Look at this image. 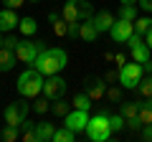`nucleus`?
Listing matches in <instances>:
<instances>
[{
	"mask_svg": "<svg viewBox=\"0 0 152 142\" xmlns=\"http://www.w3.org/2000/svg\"><path fill=\"white\" fill-rule=\"evenodd\" d=\"M66 64H69V56L64 48H43L33 61V69H38L43 76H53L61 69H66Z\"/></svg>",
	"mask_w": 152,
	"mask_h": 142,
	"instance_id": "1",
	"label": "nucleus"
},
{
	"mask_svg": "<svg viewBox=\"0 0 152 142\" xmlns=\"http://www.w3.org/2000/svg\"><path fill=\"white\" fill-rule=\"evenodd\" d=\"M43 84H46V79H43V74L38 69H26L18 76V91L23 94L26 99H31V97H38V94H43Z\"/></svg>",
	"mask_w": 152,
	"mask_h": 142,
	"instance_id": "2",
	"label": "nucleus"
},
{
	"mask_svg": "<svg viewBox=\"0 0 152 142\" xmlns=\"http://www.w3.org/2000/svg\"><path fill=\"white\" fill-rule=\"evenodd\" d=\"M86 137L91 142H107L112 137V124H109V114L99 112L96 117H89L86 124Z\"/></svg>",
	"mask_w": 152,
	"mask_h": 142,
	"instance_id": "3",
	"label": "nucleus"
},
{
	"mask_svg": "<svg viewBox=\"0 0 152 142\" xmlns=\"http://www.w3.org/2000/svg\"><path fill=\"white\" fill-rule=\"evenodd\" d=\"M142 74H145V69H142V64H124L119 66V86L122 89H137L142 81Z\"/></svg>",
	"mask_w": 152,
	"mask_h": 142,
	"instance_id": "4",
	"label": "nucleus"
},
{
	"mask_svg": "<svg viewBox=\"0 0 152 142\" xmlns=\"http://www.w3.org/2000/svg\"><path fill=\"white\" fill-rule=\"evenodd\" d=\"M43 48L46 46L38 43V41H26L23 38V41H18V46H15V56H18V61H23V64H33Z\"/></svg>",
	"mask_w": 152,
	"mask_h": 142,
	"instance_id": "5",
	"label": "nucleus"
},
{
	"mask_svg": "<svg viewBox=\"0 0 152 142\" xmlns=\"http://www.w3.org/2000/svg\"><path fill=\"white\" fill-rule=\"evenodd\" d=\"M28 112H31V104L23 102H13L5 107V124H13V127H20L23 119H28Z\"/></svg>",
	"mask_w": 152,
	"mask_h": 142,
	"instance_id": "6",
	"label": "nucleus"
},
{
	"mask_svg": "<svg viewBox=\"0 0 152 142\" xmlns=\"http://www.w3.org/2000/svg\"><path fill=\"white\" fill-rule=\"evenodd\" d=\"M109 33H112V38L117 41V43H127V38L134 33V23L119 18V20H114V26L109 28Z\"/></svg>",
	"mask_w": 152,
	"mask_h": 142,
	"instance_id": "7",
	"label": "nucleus"
},
{
	"mask_svg": "<svg viewBox=\"0 0 152 142\" xmlns=\"http://www.w3.org/2000/svg\"><path fill=\"white\" fill-rule=\"evenodd\" d=\"M66 91V81L61 76H46V84H43V94H46V99H58L61 94Z\"/></svg>",
	"mask_w": 152,
	"mask_h": 142,
	"instance_id": "8",
	"label": "nucleus"
},
{
	"mask_svg": "<svg viewBox=\"0 0 152 142\" xmlns=\"http://www.w3.org/2000/svg\"><path fill=\"white\" fill-rule=\"evenodd\" d=\"M66 124H69L71 130H76V132L86 130V124H89V112H86V109H74V112H69V114H66Z\"/></svg>",
	"mask_w": 152,
	"mask_h": 142,
	"instance_id": "9",
	"label": "nucleus"
},
{
	"mask_svg": "<svg viewBox=\"0 0 152 142\" xmlns=\"http://www.w3.org/2000/svg\"><path fill=\"white\" fill-rule=\"evenodd\" d=\"M84 84H86V94L91 97V102L107 97V79H86Z\"/></svg>",
	"mask_w": 152,
	"mask_h": 142,
	"instance_id": "10",
	"label": "nucleus"
},
{
	"mask_svg": "<svg viewBox=\"0 0 152 142\" xmlns=\"http://www.w3.org/2000/svg\"><path fill=\"white\" fill-rule=\"evenodd\" d=\"M20 23V18L15 15L13 8H5V10H0V33H8Z\"/></svg>",
	"mask_w": 152,
	"mask_h": 142,
	"instance_id": "11",
	"label": "nucleus"
},
{
	"mask_svg": "<svg viewBox=\"0 0 152 142\" xmlns=\"http://www.w3.org/2000/svg\"><path fill=\"white\" fill-rule=\"evenodd\" d=\"M56 124L51 122H36V142H53Z\"/></svg>",
	"mask_w": 152,
	"mask_h": 142,
	"instance_id": "12",
	"label": "nucleus"
},
{
	"mask_svg": "<svg viewBox=\"0 0 152 142\" xmlns=\"http://www.w3.org/2000/svg\"><path fill=\"white\" fill-rule=\"evenodd\" d=\"M15 61H18V56H15L13 48H8V46L0 48V71H10L15 66Z\"/></svg>",
	"mask_w": 152,
	"mask_h": 142,
	"instance_id": "13",
	"label": "nucleus"
},
{
	"mask_svg": "<svg viewBox=\"0 0 152 142\" xmlns=\"http://www.w3.org/2000/svg\"><path fill=\"white\" fill-rule=\"evenodd\" d=\"M96 36H99V31H96V26H94L91 18H89V20H81V26H79V38H84L86 43H91Z\"/></svg>",
	"mask_w": 152,
	"mask_h": 142,
	"instance_id": "14",
	"label": "nucleus"
},
{
	"mask_svg": "<svg viewBox=\"0 0 152 142\" xmlns=\"http://www.w3.org/2000/svg\"><path fill=\"white\" fill-rule=\"evenodd\" d=\"M91 20H94V26H96V31H99V33H104V31H109V28L114 26V18H112V13H107V10H102V13H96V15H94Z\"/></svg>",
	"mask_w": 152,
	"mask_h": 142,
	"instance_id": "15",
	"label": "nucleus"
},
{
	"mask_svg": "<svg viewBox=\"0 0 152 142\" xmlns=\"http://www.w3.org/2000/svg\"><path fill=\"white\" fill-rule=\"evenodd\" d=\"M129 51H132V59H134L137 64H145V61H150V51H152V48H150V46L145 43V41H142V43L132 46Z\"/></svg>",
	"mask_w": 152,
	"mask_h": 142,
	"instance_id": "16",
	"label": "nucleus"
},
{
	"mask_svg": "<svg viewBox=\"0 0 152 142\" xmlns=\"http://www.w3.org/2000/svg\"><path fill=\"white\" fill-rule=\"evenodd\" d=\"M140 102H119V114L124 117V119H129V117H137L140 114Z\"/></svg>",
	"mask_w": 152,
	"mask_h": 142,
	"instance_id": "17",
	"label": "nucleus"
},
{
	"mask_svg": "<svg viewBox=\"0 0 152 142\" xmlns=\"http://www.w3.org/2000/svg\"><path fill=\"white\" fill-rule=\"evenodd\" d=\"M61 18H64V20H69V23L79 20V8H76V0H66L64 10H61Z\"/></svg>",
	"mask_w": 152,
	"mask_h": 142,
	"instance_id": "18",
	"label": "nucleus"
},
{
	"mask_svg": "<svg viewBox=\"0 0 152 142\" xmlns=\"http://www.w3.org/2000/svg\"><path fill=\"white\" fill-rule=\"evenodd\" d=\"M147 31H152V15H150V13H145L142 18H137V20H134V33L147 36Z\"/></svg>",
	"mask_w": 152,
	"mask_h": 142,
	"instance_id": "19",
	"label": "nucleus"
},
{
	"mask_svg": "<svg viewBox=\"0 0 152 142\" xmlns=\"http://www.w3.org/2000/svg\"><path fill=\"white\" fill-rule=\"evenodd\" d=\"M74 140H76V130H71L69 124L56 130V135H53V142H74Z\"/></svg>",
	"mask_w": 152,
	"mask_h": 142,
	"instance_id": "20",
	"label": "nucleus"
},
{
	"mask_svg": "<svg viewBox=\"0 0 152 142\" xmlns=\"http://www.w3.org/2000/svg\"><path fill=\"white\" fill-rule=\"evenodd\" d=\"M20 137H23L26 142H36V124L28 122V119H23V122H20Z\"/></svg>",
	"mask_w": 152,
	"mask_h": 142,
	"instance_id": "21",
	"label": "nucleus"
},
{
	"mask_svg": "<svg viewBox=\"0 0 152 142\" xmlns=\"http://www.w3.org/2000/svg\"><path fill=\"white\" fill-rule=\"evenodd\" d=\"M18 28H20V33H23V36H33V33L38 31V23H36V18H20Z\"/></svg>",
	"mask_w": 152,
	"mask_h": 142,
	"instance_id": "22",
	"label": "nucleus"
},
{
	"mask_svg": "<svg viewBox=\"0 0 152 142\" xmlns=\"http://www.w3.org/2000/svg\"><path fill=\"white\" fill-rule=\"evenodd\" d=\"M76 8H79V20H89V18H94L91 3H86V0H76Z\"/></svg>",
	"mask_w": 152,
	"mask_h": 142,
	"instance_id": "23",
	"label": "nucleus"
},
{
	"mask_svg": "<svg viewBox=\"0 0 152 142\" xmlns=\"http://www.w3.org/2000/svg\"><path fill=\"white\" fill-rule=\"evenodd\" d=\"M71 104H74V109H86V112H89V107H91V97H89L86 91H79Z\"/></svg>",
	"mask_w": 152,
	"mask_h": 142,
	"instance_id": "24",
	"label": "nucleus"
},
{
	"mask_svg": "<svg viewBox=\"0 0 152 142\" xmlns=\"http://www.w3.org/2000/svg\"><path fill=\"white\" fill-rule=\"evenodd\" d=\"M119 18H124V20H137V5H132V3H122L119 8Z\"/></svg>",
	"mask_w": 152,
	"mask_h": 142,
	"instance_id": "25",
	"label": "nucleus"
},
{
	"mask_svg": "<svg viewBox=\"0 0 152 142\" xmlns=\"http://www.w3.org/2000/svg\"><path fill=\"white\" fill-rule=\"evenodd\" d=\"M18 137H20V127H13V124H5V130L0 132V140L5 142H15Z\"/></svg>",
	"mask_w": 152,
	"mask_h": 142,
	"instance_id": "26",
	"label": "nucleus"
},
{
	"mask_svg": "<svg viewBox=\"0 0 152 142\" xmlns=\"http://www.w3.org/2000/svg\"><path fill=\"white\" fill-rule=\"evenodd\" d=\"M109 124H112V132H122L127 127V119L122 114H109Z\"/></svg>",
	"mask_w": 152,
	"mask_h": 142,
	"instance_id": "27",
	"label": "nucleus"
},
{
	"mask_svg": "<svg viewBox=\"0 0 152 142\" xmlns=\"http://www.w3.org/2000/svg\"><path fill=\"white\" fill-rule=\"evenodd\" d=\"M137 91H140V94H142L145 99H150V97H152V74H150L147 79H142V81H140V86H137Z\"/></svg>",
	"mask_w": 152,
	"mask_h": 142,
	"instance_id": "28",
	"label": "nucleus"
},
{
	"mask_svg": "<svg viewBox=\"0 0 152 142\" xmlns=\"http://www.w3.org/2000/svg\"><path fill=\"white\" fill-rule=\"evenodd\" d=\"M137 117H140L142 127H145V124H152V107H150V104H142V107H140V114H137Z\"/></svg>",
	"mask_w": 152,
	"mask_h": 142,
	"instance_id": "29",
	"label": "nucleus"
},
{
	"mask_svg": "<svg viewBox=\"0 0 152 142\" xmlns=\"http://www.w3.org/2000/svg\"><path fill=\"white\" fill-rule=\"evenodd\" d=\"M51 112H53V114H58V117H66V114H69V104L61 102V97H58L53 104H51Z\"/></svg>",
	"mask_w": 152,
	"mask_h": 142,
	"instance_id": "30",
	"label": "nucleus"
},
{
	"mask_svg": "<svg viewBox=\"0 0 152 142\" xmlns=\"http://www.w3.org/2000/svg\"><path fill=\"white\" fill-rule=\"evenodd\" d=\"M53 31H56V36H69V20L58 18V20L53 23Z\"/></svg>",
	"mask_w": 152,
	"mask_h": 142,
	"instance_id": "31",
	"label": "nucleus"
},
{
	"mask_svg": "<svg viewBox=\"0 0 152 142\" xmlns=\"http://www.w3.org/2000/svg\"><path fill=\"white\" fill-rule=\"evenodd\" d=\"M33 109H36L38 114H46V112L51 109V104L46 102V99H38V102H33Z\"/></svg>",
	"mask_w": 152,
	"mask_h": 142,
	"instance_id": "32",
	"label": "nucleus"
},
{
	"mask_svg": "<svg viewBox=\"0 0 152 142\" xmlns=\"http://www.w3.org/2000/svg\"><path fill=\"white\" fill-rule=\"evenodd\" d=\"M107 99H112V102H117V104H119V102H122V89H119V86L107 89Z\"/></svg>",
	"mask_w": 152,
	"mask_h": 142,
	"instance_id": "33",
	"label": "nucleus"
},
{
	"mask_svg": "<svg viewBox=\"0 0 152 142\" xmlns=\"http://www.w3.org/2000/svg\"><path fill=\"white\" fill-rule=\"evenodd\" d=\"M79 26H81V20L69 23V36H71V38H76V36H79Z\"/></svg>",
	"mask_w": 152,
	"mask_h": 142,
	"instance_id": "34",
	"label": "nucleus"
},
{
	"mask_svg": "<svg viewBox=\"0 0 152 142\" xmlns=\"http://www.w3.org/2000/svg\"><path fill=\"white\" fill-rule=\"evenodd\" d=\"M137 5H140L145 13H150V15H152V0H137Z\"/></svg>",
	"mask_w": 152,
	"mask_h": 142,
	"instance_id": "35",
	"label": "nucleus"
},
{
	"mask_svg": "<svg viewBox=\"0 0 152 142\" xmlns=\"http://www.w3.org/2000/svg\"><path fill=\"white\" fill-rule=\"evenodd\" d=\"M127 127H129V130H140V127H142L140 117H129V119H127Z\"/></svg>",
	"mask_w": 152,
	"mask_h": 142,
	"instance_id": "36",
	"label": "nucleus"
},
{
	"mask_svg": "<svg viewBox=\"0 0 152 142\" xmlns=\"http://www.w3.org/2000/svg\"><path fill=\"white\" fill-rule=\"evenodd\" d=\"M3 46H8V48H13V51H15L18 38H13V36H5V38H3Z\"/></svg>",
	"mask_w": 152,
	"mask_h": 142,
	"instance_id": "37",
	"label": "nucleus"
},
{
	"mask_svg": "<svg viewBox=\"0 0 152 142\" xmlns=\"http://www.w3.org/2000/svg\"><path fill=\"white\" fill-rule=\"evenodd\" d=\"M142 140L152 142V124H145V127H142Z\"/></svg>",
	"mask_w": 152,
	"mask_h": 142,
	"instance_id": "38",
	"label": "nucleus"
},
{
	"mask_svg": "<svg viewBox=\"0 0 152 142\" xmlns=\"http://www.w3.org/2000/svg\"><path fill=\"white\" fill-rule=\"evenodd\" d=\"M107 81H119V71H107Z\"/></svg>",
	"mask_w": 152,
	"mask_h": 142,
	"instance_id": "39",
	"label": "nucleus"
},
{
	"mask_svg": "<svg viewBox=\"0 0 152 142\" xmlns=\"http://www.w3.org/2000/svg\"><path fill=\"white\" fill-rule=\"evenodd\" d=\"M23 3H26V0H5V5H8V8H13V10H15V8H20Z\"/></svg>",
	"mask_w": 152,
	"mask_h": 142,
	"instance_id": "40",
	"label": "nucleus"
},
{
	"mask_svg": "<svg viewBox=\"0 0 152 142\" xmlns=\"http://www.w3.org/2000/svg\"><path fill=\"white\" fill-rule=\"evenodd\" d=\"M114 61H117L119 66H124V64H127V56H124V53H117V56H114Z\"/></svg>",
	"mask_w": 152,
	"mask_h": 142,
	"instance_id": "41",
	"label": "nucleus"
},
{
	"mask_svg": "<svg viewBox=\"0 0 152 142\" xmlns=\"http://www.w3.org/2000/svg\"><path fill=\"white\" fill-rule=\"evenodd\" d=\"M145 43L152 48V31H147V36H145Z\"/></svg>",
	"mask_w": 152,
	"mask_h": 142,
	"instance_id": "42",
	"label": "nucleus"
},
{
	"mask_svg": "<svg viewBox=\"0 0 152 142\" xmlns=\"http://www.w3.org/2000/svg\"><path fill=\"white\" fill-rule=\"evenodd\" d=\"M142 69H145L147 74H150V71H152V61H145V64H142Z\"/></svg>",
	"mask_w": 152,
	"mask_h": 142,
	"instance_id": "43",
	"label": "nucleus"
},
{
	"mask_svg": "<svg viewBox=\"0 0 152 142\" xmlns=\"http://www.w3.org/2000/svg\"><path fill=\"white\" fill-rule=\"evenodd\" d=\"M119 3H132V5H134V3H137V0H119Z\"/></svg>",
	"mask_w": 152,
	"mask_h": 142,
	"instance_id": "44",
	"label": "nucleus"
},
{
	"mask_svg": "<svg viewBox=\"0 0 152 142\" xmlns=\"http://www.w3.org/2000/svg\"><path fill=\"white\" fill-rule=\"evenodd\" d=\"M0 48H3V33H0Z\"/></svg>",
	"mask_w": 152,
	"mask_h": 142,
	"instance_id": "45",
	"label": "nucleus"
},
{
	"mask_svg": "<svg viewBox=\"0 0 152 142\" xmlns=\"http://www.w3.org/2000/svg\"><path fill=\"white\" fill-rule=\"evenodd\" d=\"M147 104H150V107H152V97H150V99H147Z\"/></svg>",
	"mask_w": 152,
	"mask_h": 142,
	"instance_id": "46",
	"label": "nucleus"
},
{
	"mask_svg": "<svg viewBox=\"0 0 152 142\" xmlns=\"http://www.w3.org/2000/svg\"><path fill=\"white\" fill-rule=\"evenodd\" d=\"M28 3H41V0H28Z\"/></svg>",
	"mask_w": 152,
	"mask_h": 142,
	"instance_id": "47",
	"label": "nucleus"
}]
</instances>
